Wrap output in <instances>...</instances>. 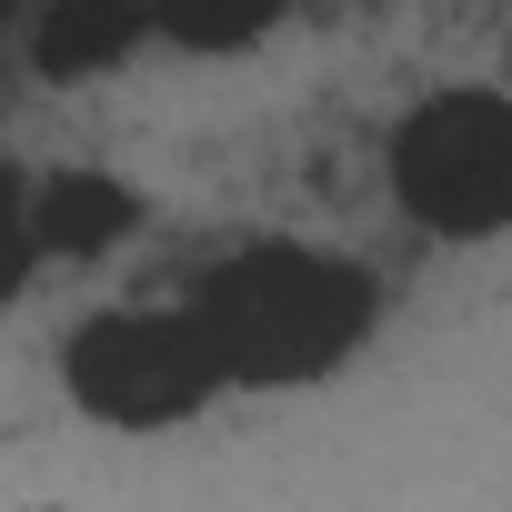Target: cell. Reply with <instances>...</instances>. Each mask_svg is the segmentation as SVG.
Instances as JSON below:
<instances>
[{
  "instance_id": "cell-1",
  "label": "cell",
  "mask_w": 512,
  "mask_h": 512,
  "mask_svg": "<svg viewBox=\"0 0 512 512\" xmlns=\"http://www.w3.org/2000/svg\"><path fill=\"white\" fill-rule=\"evenodd\" d=\"M231 372V392H302V382H332L372 322H382V292L362 262L322 241H241L221 251L211 272H191L181 292Z\"/></svg>"
},
{
  "instance_id": "cell-2",
  "label": "cell",
  "mask_w": 512,
  "mask_h": 512,
  "mask_svg": "<svg viewBox=\"0 0 512 512\" xmlns=\"http://www.w3.org/2000/svg\"><path fill=\"white\" fill-rule=\"evenodd\" d=\"M61 392L111 432H171V422L211 412V392H231V372H221L201 312L171 302V312H91L61 352Z\"/></svg>"
},
{
  "instance_id": "cell-3",
  "label": "cell",
  "mask_w": 512,
  "mask_h": 512,
  "mask_svg": "<svg viewBox=\"0 0 512 512\" xmlns=\"http://www.w3.org/2000/svg\"><path fill=\"white\" fill-rule=\"evenodd\" d=\"M392 201L442 241L512 231V91H432L392 121Z\"/></svg>"
},
{
  "instance_id": "cell-4",
  "label": "cell",
  "mask_w": 512,
  "mask_h": 512,
  "mask_svg": "<svg viewBox=\"0 0 512 512\" xmlns=\"http://www.w3.org/2000/svg\"><path fill=\"white\" fill-rule=\"evenodd\" d=\"M31 231L51 262H101L141 231V191L121 171H41L31 181Z\"/></svg>"
},
{
  "instance_id": "cell-5",
  "label": "cell",
  "mask_w": 512,
  "mask_h": 512,
  "mask_svg": "<svg viewBox=\"0 0 512 512\" xmlns=\"http://www.w3.org/2000/svg\"><path fill=\"white\" fill-rule=\"evenodd\" d=\"M151 41V0H51L31 21V71L41 81H101Z\"/></svg>"
},
{
  "instance_id": "cell-6",
  "label": "cell",
  "mask_w": 512,
  "mask_h": 512,
  "mask_svg": "<svg viewBox=\"0 0 512 512\" xmlns=\"http://www.w3.org/2000/svg\"><path fill=\"white\" fill-rule=\"evenodd\" d=\"M292 0H151V41L191 51V61H231V51H262L282 31Z\"/></svg>"
},
{
  "instance_id": "cell-7",
  "label": "cell",
  "mask_w": 512,
  "mask_h": 512,
  "mask_svg": "<svg viewBox=\"0 0 512 512\" xmlns=\"http://www.w3.org/2000/svg\"><path fill=\"white\" fill-rule=\"evenodd\" d=\"M41 262H51V251H41V231H31V171L0 151V312L31 292V272H41Z\"/></svg>"
},
{
  "instance_id": "cell-8",
  "label": "cell",
  "mask_w": 512,
  "mask_h": 512,
  "mask_svg": "<svg viewBox=\"0 0 512 512\" xmlns=\"http://www.w3.org/2000/svg\"><path fill=\"white\" fill-rule=\"evenodd\" d=\"M0 31H11V0H0Z\"/></svg>"
}]
</instances>
